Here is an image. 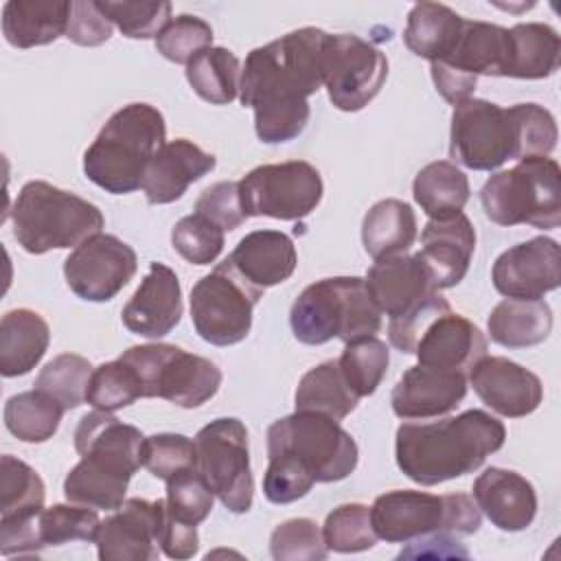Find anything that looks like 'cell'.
<instances>
[{"label": "cell", "mask_w": 561, "mask_h": 561, "mask_svg": "<svg viewBox=\"0 0 561 561\" xmlns=\"http://www.w3.org/2000/svg\"><path fill=\"white\" fill-rule=\"evenodd\" d=\"M511 61L506 77L546 79L557 72L561 57L559 33L543 22H519L508 28Z\"/></svg>", "instance_id": "cell-34"}, {"label": "cell", "mask_w": 561, "mask_h": 561, "mask_svg": "<svg viewBox=\"0 0 561 561\" xmlns=\"http://www.w3.org/2000/svg\"><path fill=\"white\" fill-rule=\"evenodd\" d=\"M506 427L484 410H465L427 423H403L394 436L397 467L412 482L434 486L473 473L504 447Z\"/></svg>", "instance_id": "cell-2"}, {"label": "cell", "mask_w": 561, "mask_h": 561, "mask_svg": "<svg viewBox=\"0 0 561 561\" xmlns=\"http://www.w3.org/2000/svg\"><path fill=\"white\" fill-rule=\"evenodd\" d=\"M449 158L473 171H495L517 160V131L508 107L486 99H467L454 107Z\"/></svg>", "instance_id": "cell-15"}, {"label": "cell", "mask_w": 561, "mask_h": 561, "mask_svg": "<svg viewBox=\"0 0 561 561\" xmlns=\"http://www.w3.org/2000/svg\"><path fill=\"white\" fill-rule=\"evenodd\" d=\"M313 480L289 458L267 456L263 476V495L272 504H291L313 489Z\"/></svg>", "instance_id": "cell-53"}, {"label": "cell", "mask_w": 561, "mask_h": 561, "mask_svg": "<svg viewBox=\"0 0 561 561\" xmlns=\"http://www.w3.org/2000/svg\"><path fill=\"white\" fill-rule=\"evenodd\" d=\"M92 373L94 368L83 355L61 353L39 370L33 388L53 397L64 410H75L85 403Z\"/></svg>", "instance_id": "cell-40"}, {"label": "cell", "mask_w": 561, "mask_h": 561, "mask_svg": "<svg viewBox=\"0 0 561 561\" xmlns=\"http://www.w3.org/2000/svg\"><path fill=\"white\" fill-rule=\"evenodd\" d=\"M388 79V59L353 33L329 35L324 50V88L342 112L364 110Z\"/></svg>", "instance_id": "cell-16"}, {"label": "cell", "mask_w": 561, "mask_h": 561, "mask_svg": "<svg viewBox=\"0 0 561 561\" xmlns=\"http://www.w3.org/2000/svg\"><path fill=\"white\" fill-rule=\"evenodd\" d=\"M449 302L438 294H430L419 307H414L412 311H408L405 316H399V318H392L388 320V340L390 344L410 355L414 353L421 335L425 333V329L438 318L443 316L445 311H449Z\"/></svg>", "instance_id": "cell-52"}, {"label": "cell", "mask_w": 561, "mask_h": 561, "mask_svg": "<svg viewBox=\"0 0 561 561\" xmlns=\"http://www.w3.org/2000/svg\"><path fill=\"white\" fill-rule=\"evenodd\" d=\"M142 467L164 482L184 469L197 467L195 438L173 432L147 436L142 440Z\"/></svg>", "instance_id": "cell-51"}, {"label": "cell", "mask_w": 561, "mask_h": 561, "mask_svg": "<svg viewBox=\"0 0 561 561\" xmlns=\"http://www.w3.org/2000/svg\"><path fill=\"white\" fill-rule=\"evenodd\" d=\"M469 383L486 408L506 419L528 416L543 401L541 379L508 357L484 355L469 370Z\"/></svg>", "instance_id": "cell-20"}, {"label": "cell", "mask_w": 561, "mask_h": 561, "mask_svg": "<svg viewBox=\"0 0 561 561\" xmlns=\"http://www.w3.org/2000/svg\"><path fill=\"white\" fill-rule=\"evenodd\" d=\"M64 405L33 388L18 392L4 403V425L22 443H46L59 430Z\"/></svg>", "instance_id": "cell-38"}, {"label": "cell", "mask_w": 561, "mask_h": 561, "mask_svg": "<svg viewBox=\"0 0 561 561\" xmlns=\"http://www.w3.org/2000/svg\"><path fill=\"white\" fill-rule=\"evenodd\" d=\"M476 252V230L465 213L447 219H430L421 232L419 256L427 265L434 287H456L469 272Z\"/></svg>", "instance_id": "cell-25"}, {"label": "cell", "mask_w": 561, "mask_h": 561, "mask_svg": "<svg viewBox=\"0 0 561 561\" xmlns=\"http://www.w3.org/2000/svg\"><path fill=\"white\" fill-rule=\"evenodd\" d=\"M46 486L39 473L24 460L4 454L0 458V519H24L42 513Z\"/></svg>", "instance_id": "cell-39"}, {"label": "cell", "mask_w": 561, "mask_h": 561, "mask_svg": "<svg viewBox=\"0 0 561 561\" xmlns=\"http://www.w3.org/2000/svg\"><path fill=\"white\" fill-rule=\"evenodd\" d=\"M114 33V24L99 9L96 0L72 2V13L68 22L66 37L79 46H101Z\"/></svg>", "instance_id": "cell-55"}, {"label": "cell", "mask_w": 561, "mask_h": 561, "mask_svg": "<svg viewBox=\"0 0 561 561\" xmlns=\"http://www.w3.org/2000/svg\"><path fill=\"white\" fill-rule=\"evenodd\" d=\"M270 552L276 561H322L329 548L322 528L309 517H294L278 524L270 535Z\"/></svg>", "instance_id": "cell-49"}, {"label": "cell", "mask_w": 561, "mask_h": 561, "mask_svg": "<svg viewBox=\"0 0 561 561\" xmlns=\"http://www.w3.org/2000/svg\"><path fill=\"white\" fill-rule=\"evenodd\" d=\"M508 61V28L491 22L465 20L454 50L445 59L432 61L430 72L438 94L456 107L458 103L471 99L482 75L506 77Z\"/></svg>", "instance_id": "cell-12"}, {"label": "cell", "mask_w": 561, "mask_h": 561, "mask_svg": "<svg viewBox=\"0 0 561 561\" xmlns=\"http://www.w3.org/2000/svg\"><path fill=\"white\" fill-rule=\"evenodd\" d=\"M195 213L215 221L224 232L237 230L248 219L241 206L237 182H217L204 188L195 202Z\"/></svg>", "instance_id": "cell-54"}, {"label": "cell", "mask_w": 561, "mask_h": 561, "mask_svg": "<svg viewBox=\"0 0 561 561\" xmlns=\"http://www.w3.org/2000/svg\"><path fill=\"white\" fill-rule=\"evenodd\" d=\"M70 13L68 0H9L2 7V35L13 48L46 46L66 37Z\"/></svg>", "instance_id": "cell-29"}, {"label": "cell", "mask_w": 561, "mask_h": 561, "mask_svg": "<svg viewBox=\"0 0 561 561\" xmlns=\"http://www.w3.org/2000/svg\"><path fill=\"white\" fill-rule=\"evenodd\" d=\"M263 291L241 278L224 259L191 289V320L213 346H232L248 337L252 311Z\"/></svg>", "instance_id": "cell-11"}, {"label": "cell", "mask_w": 561, "mask_h": 561, "mask_svg": "<svg viewBox=\"0 0 561 561\" xmlns=\"http://www.w3.org/2000/svg\"><path fill=\"white\" fill-rule=\"evenodd\" d=\"M410 546L405 550L399 552V559H408V557H438V559H445V557H462L467 559L469 552L460 546V541L456 539V535H430V537H421V539H414V541H408Z\"/></svg>", "instance_id": "cell-57"}, {"label": "cell", "mask_w": 561, "mask_h": 561, "mask_svg": "<svg viewBox=\"0 0 561 561\" xmlns=\"http://www.w3.org/2000/svg\"><path fill=\"white\" fill-rule=\"evenodd\" d=\"M489 337L506 348H526L548 340L552 331V309L541 300L504 298L486 318Z\"/></svg>", "instance_id": "cell-31"}, {"label": "cell", "mask_w": 561, "mask_h": 561, "mask_svg": "<svg viewBox=\"0 0 561 561\" xmlns=\"http://www.w3.org/2000/svg\"><path fill=\"white\" fill-rule=\"evenodd\" d=\"M167 515L164 500H125L96 533V552L101 561H151L158 559L160 537Z\"/></svg>", "instance_id": "cell-18"}, {"label": "cell", "mask_w": 561, "mask_h": 561, "mask_svg": "<svg viewBox=\"0 0 561 561\" xmlns=\"http://www.w3.org/2000/svg\"><path fill=\"white\" fill-rule=\"evenodd\" d=\"M138 256L116 234L99 232L77 245L64 261V276L75 296L88 302L112 300L136 274Z\"/></svg>", "instance_id": "cell-17"}, {"label": "cell", "mask_w": 561, "mask_h": 561, "mask_svg": "<svg viewBox=\"0 0 561 561\" xmlns=\"http://www.w3.org/2000/svg\"><path fill=\"white\" fill-rule=\"evenodd\" d=\"M197 469L230 513H248L254 497L248 430L234 416H219L195 434Z\"/></svg>", "instance_id": "cell-13"}, {"label": "cell", "mask_w": 561, "mask_h": 561, "mask_svg": "<svg viewBox=\"0 0 561 561\" xmlns=\"http://www.w3.org/2000/svg\"><path fill=\"white\" fill-rule=\"evenodd\" d=\"M412 195L430 219H447L462 213L471 188L467 175L454 162L436 160L416 173Z\"/></svg>", "instance_id": "cell-35"}, {"label": "cell", "mask_w": 561, "mask_h": 561, "mask_svg": "<svg viewBox=\"0 0 561 561\" xmlns=\"http://www.w3.org/2000/svg\"><path fill=\"white\" fill-rule=\"evenodd\" d=\"M511 116L517 131V162L528 158H548L557 147V121L539 103L511 105Z\"/></svg>", "instance_id": "cell-47"}, {"label": "cell", "mask_w": 561, "mask_h": 561, "mask_svg": "<svg viewBox=\"0 0 561 561\" xmlns=\"http://www.w3.org/2000/svg\"><path fill=\"white\" fill-rule=\"evenodd\" d=\"M497 294L517 300H541L561 285V252L550 237H533L504 250L491 270Z\"/></svg>", "instance_id": "cell-19"}, {"label": "cell", "mask_w": 561, "mask_h": 561, "mask_svg": "<svg viewBox=\"0 0 561 561\" xmlns=\"http://www.w3.org/2000/svg\"><path fill=\"white\" fill-rule=\"evenodd\" d=\"M416 241V215L408 202L388 197L375 202L362 221V243L368 256L405 254Z\"/></svg>", "instance_id": "cell-33"}, {"label": "cell", "mask_w": 561, "mask_h": 561, "mask_svg": "<svg viewBox=\"0 0 561 561\" xmlns=\"http://www.w3.org/2000/svg\"><path fill=\"white\" fill-rule=\"evenodd\" d=\"M186 81L206 103L228 105L239 96L241 64L232 50L210 46L186 64Z\"/></svg>", "instance_id": "cell-37"}, {"label": "cell", "mask_w": 561, "mask_h": 561, "mask_svg": "<svg viewBox=\"0 0 561 561\" xmlns=\"http://www.w3.org/2000/svg\"><path fill=\"white\" fill-rule=\"evenodd\" d=\"M414 355L423 366L469 375L486 355V337L478 324L449 309L425 329Z\"/></svg>", "instance_id": "cell-26"}, {"label": "cell", "mask_w": 561, "mask_h": 561, "mask_svg": "<svg viewBox=\"0 0 561 561\" xmlns=\"http://www.w3.org/2000/svg\"><path fill=\"white\" fill-rule=\"evenodd\" d=\"M50 344V327L42 313L18 307L0 320V373L2 377H22L31 373Z\"/></svg>", "instance_id": "cell-30"}, {"label": "cell", "mask_w": 561, "mask_h": 561, "mask_svg": "<svg viewBox=\"0 0 561 561\" xmlns=\"http://www.w3.org/2000/svg\"><path fill=\"white\" fill-rule=\"evenodd\" d=\"M142 432L118 421L112 412L94 410L75 430L81 460L64 480L68 502L96 511H116L125 502L131 476L142 467Z\"/></svg>", "instance_id": "cell-3"}, {"label": "cell", "mask_w": 561, "mask_h": 561, "mask_svg": "<svg viewBox=\"0 0 561 561\" xmlns=\"http://www.w3.org/2000/svg\"><path fill=\"white\" fill-rule=\"evenodd\" d=\"M224 230L208 217L193 213L182 217L171 230L173 250L193 265H210L224 250Z\"/></svg>", "instance_id": "cell-48"}, {"label": "cell", "mask_w": 561, "mask_h": 561, "mask_svg": "<svg viewBox=\"0 0 561 561\" xmlns=\"http://www.w3.org/2000/svg\"><path fill=\"white\" fill-rule=\"evenodd\" d=\"M484 215L497 226L528 224L552 230L561 224V169L552 158L519 160L493 173L480 188Z\"/></svg>", "instance_id": "cell-8"}, {"label": "cell", "mask_w": 561, "mask_h": 561, "mask_svg": "<svg viewBox=\"0 0 561 561\" xmlns=\"http://www.w3.org/2000/svg\"><path fill=\"white\" fill-rule=\"evenodd\" d=\"M217 167V158L186 138L164 142L147 164L142 193L151 206L180 199L186 188L208 175Z\"/></svg>", "instance_id": "cell-24"}, {"label": "cell", "mask_w": 561, "mask_h": 561, "mask_svg": "<svg viewBox=\"0 0 561 561\" xmlns=\"http://www.w3.org/2000/svg\"><path fill=\"white\" fill-rule=\"evenodd\" d=\"M153 44L164 59L186 66L195 55L213 46V26L197 15L182 13L171 18Z\"/></svg>", "instance_id": "cell-50"}, {"label": "cell", "mask_w": 561, "mask_h": 561, "mask_svg": "<svg viewBox=\"0 0 561 561\" xmlns=\"http://www.w3.org/2000/svg\"><path fill=\"white\" fill-rule=\"evenodd\" d=\"M467 394V375L410 366L390 394L392 412L403 421H427L454 412Z\"/></svg>", "instance_id": "cell-21"}, {"label": "cell", "mask_w": 561, "mask_h": 561, "mask_svg": "<svg viewBox=\"0 0 561 561\" xmlns=\"http://www.w3.org/2000/svg\"><path fill=\"white\" fill-rule=\"evenodd\" d=\"M107 20L131 39L158 37V33L171 22V2H134V0H96Z\"/></svg>", "instance_id": "cell-45"}, {"label": "cell", "mask_w": 561, "mask_h": 561, "mask_svg": "<svg viewBox=\"0 0 561 561\" xmlns=\"http://www.w3.org/2000/svg\"><path fill=\"white\" fill-rule=\"evenodd\" d=\"M167 142V123L149 103H129L116 110L83 153L85 178L112 195L142 188L153 153Z\"/></svg>", "instance_id": "cell-4"}, {"label": "cell", "mask_w": 561, "mask_h": 561, "mask_svg": "<svg viewBox=\"0 0 561 561\" xmlns=\"http://www.w3.org/2000/svg\"><path fill=\"white\" fill-rule=\"evenodd\" d=\"M390 364V351L379 337H362L344 344V351L337 359L344 381L362 399L370 397L381 379L386 377Z\"/></svg>", "instance_id": "cell-41"}, {"label": "cell", "mask_w": 561, "mask_h": 561, "mask_svg": "<svg viewBox=\"0 0 561 561\" xmlns=\"http://www.w3.org/2000/svg\"><path fill=\"white\" fill-rule=\"evenodd\" d=\"M13 237L28 254L77 248L105 226L92 202L44 180L26 182L11 206Z\"/></svg>", "instance_id": "cell-6"}, {"label": "cell", "mask_w": 561, "mask_h": 561, "mask_svg": "<svg viewBox=\"0 0 561 561\" xmlns=\"http://www.w3.org/2000/svg\"><path fill=\"white\" fill-rule=\"evenodd\" d=\"M364 283L373 302L388 320L405 316L430 294L438 291L419 252L377 259L366 272Z\"/></svg>", "instance_id": "cell-23"}, {"label": "cell", "mask_w": 561, "mask_h": 561, "mask_svg": "<svg viewBox=\"0 0 561 561\" xmlns=\"http://www.w3.org/2000/svg\"><path fill=\"white\" fill-rule=\"evenodd\" d=\"M381 311L373 302L364 278L331 276L307 285L289 309V327L298 342L320 346L331 340L353 342L375 337Z\"/></svg>", "instance_id": "cell-5"}, {"label": "cell", "mask_w": 561, "mask_h": 561, "mask_svg": "<svg viewBox=\"0 0 561 561\" xmlns=\"http://www.w3.org/2000/svg\"><path fill=\"white\" fill-rule=\"evenodd\" d=\"M267 456L294 460L313 482H340L355 471L359 449L340 421L296 410L267 427Z\"/></svg>", "instance_id": "cell-9"}, {"label": "cell", "mask_w": 561, "mask_h": 561, "mask_svg": "<svg viewBox=\"0 0 561 561\" xmlns=\"http://www.w3.org/2000/svg\"><path fill=\"white\" fill-rule=\"evenodd\" d=\"M160 550L169 559H191V557H195L197 550H199L197 526H188V524L178 522L167 508L162 537H160Z\"/></svg>", "instance_id": "cell-56"}, {"label": "cell", "mask_w": 561, "mask_h": 561, "mask_svg": "<svg viewBox=\"0 0 561 561\" xmlns=\"http://www.w3.org/2000/svg\"><path fill=\"white\" fill-rule=\"evenodd\" d=\"M322 537L329 552L351 554L370 550L377 543L370 506L362 502L340 504L327 515L322 524Z\"/></svg>", "instance_id": "cell-42"}, {"label": "cell", "mask_w": 561, "mask_h": 561, "mask_svg": "<svg viewBox=\"0 0 561 561\" xmlns=\"http://www.w3.org/2000/svg\"><path fill=\"white\" fill-rule=\"evenodd\" d=\"M327 31L305 26L256 46L241 68L239 101L254 110V131L265 145L298 138L309 123V96L324 85Z\"/></svg>", "instance_id": "cell-1"}, {"label": "cell", "mask_w": 561, "mask_h": 561, "mask_svg": "<svg viewBox=\"0 0 561 561\" xmlns=\"http://www.w3.org/2000/svg\"><path fill=\"white\" fill-rule=\"evenodd\" d=\"M138 399H142L138 377L121 357L94 368L85 394V403H90L94 410L116 412L136 403Z\"/></svg>", "instance_id": "cell-43"}, {"label": "cell", "mask_w": 561, "mask_h": 561, "mask_svg": "<svg viewBox=\"0 0 561 561\" xmlns=\"http://www.w3.org/2000/svg\"><path fill=\"white\" fill-rule=\"evenodd\" d=\"M370 519L377 539L408 543L430 535H473L482 524V513L467 493L432 495L394 489L375 497Z\"/></svg>", "instance_id": "cell-7"}, {"label": "cell", "mask_w": 561, "mask_h": 561, "mask_svg": "<svg viewBox=\"0 0 561 561\" xmlns=\"http://www.w3.org/2000/svg\"><path fill=\"white\" fill-rule=\"evenodd\" d=\"M465 26V18L440 2H419L408 13L403 42L416 57L432 61L445 59Z\"/></svg>", "instance_id": "cell-32"}, {"label": "cell", "mask_w": 561, "mask_h": 561, "mask_svg": "<svg viewBox=\"0 0 561 561\" xmlns=\"http://www.w3.org/2000/svg\"><path fill=\"white\" fill-rule=\"evenodd\" d=\"M294 403L296 410L318 412L333 421H342L357 408L359 397L344 381L337 359H327L300 377Z\"/></svg>", "instance_id": "cell-36"}, {"label": "cell", "mask_w": 561, "mask_h": 561, "mask_svg": "<svg viewBox=\"0 0 561 561\" xmlns=\"http://www.w3.org/2000/svg\"><path fill=\"white\" fill-rule=\"evenodd\" d=\"M473 500L489 522L504 533L526 530L537 515L535 486L517 471L489 467L473 482Z\"/></svg>", "instance_id": "cell-27"}, {"label": "cell", "mask_w": 561, "mask_h": 561, "mask_svg": "<svg viewBox=\"0 0 561 561\" xmlns=\"http://www.w3.org/2000/svg\"><path fill=\"white\" fill-rule=\"evenodd\" d=\"M121 359L136 373L142 399L158 397L191 410L210 401L221 386V370L215 362L175 344L129 346Z\"/></svg>", "instance_id": "cell-10"}, {"label": "cell", "mask_w": 561, "mask_h": 561, "mask_svg": "<svg viewBox=\"0 0 561 561\" xmlns=\"http://www.w3.org/2000/svg\"><path fill=\"white\" fill-rule=\"evenodd\" d=\"M182 287L178 274L153 261L147 276L121 311L123 324L142 337L158 340L171 333L182 320Z\"/></svg>", "instance_id": "cell-22"}, {"label": "cell", "mask_w": 561, "mask_h": 561, "mask_svg": "<svg viewBox=\"0 0 561 561\" xmlns=\"http://www.w3.org/2000/svg\"><path fill=\"white\" fill-rule=\"evenodd\" d=\"M245 217L296 221L311 215L324 193L320 171L305 160L261 164L239 182Z\"/></svg>", "instance_id": "cell-14"}, {"label": "cell", "mask_w": 561, "mask_h": 561, "mask_svg": "<svg viewBox=\"0 0 561 561\" xmlns=\"http://www.w3.org/2000/svg\"><path fill=\"white\" fill-rule=\"evenodd\" d=\"M230 267L256 289L285 283L296 265L298 254L294 241L280 230H252L226 259Z\"/></svg>", "instance_id": "cell-28"}, {"label": "cell", "mask_w": 561, "mask_h": 561, "mask_svg": "<svg viewBox=\"0 0 561 561\" xmlns=\"http://www.w3.org/2000/svg\"><path fill=\"white\" fill-rule=\"evenodd\" d=\"M101 519L96 508L83 504H53L39 513V537L46 546H61L68 541H94Z\"/></svg>", "instance_id": "cell-44"}, {"label": "cell", "mask_w": 561, "mask_h": 561, "mask_svg": "<svg viewBox=\"0 0 561 561\" xmlns=\"http://www.w3.org/2000/svg\"><path fill=\"white\" fill-rule=\"evenodd\" d=\"M167 508L169 513L188 526L202 524L215 504V493L197 467L184 469L167 480Z\"/></svg>", "instance_id": "cell-46"}]
</instances>
